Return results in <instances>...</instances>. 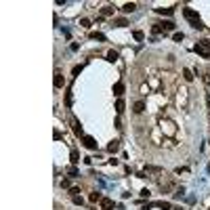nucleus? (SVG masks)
Here are the masks:
<instances>
[{
    "label": "nucleus",
    "instance_id": "obj_1",
    "mask_svg": "<svg viewBox=\"0 0 210 210\" xmlns=\"http://www.w3.org/2000/svg\"><path fill=\"white\" fill-rule=\"evenodd\" d=\"M183 15H185V19H187V21H191V25H193L195 30H202V28H204V23L200 21V15H198L193 9H183Z\"/></svg>",
    "mask_w": 210,
    "mask_h": 210
},
{
    "label": "nucleus",
    "instance_id": "obj_2",
    "mask_svg": "<svg viewBox=\"0 0 210 210\" xmlns=\"http://www.w3.org/2000/svg\"><path fill=\"white\" fill-rule=\"evenodd\" d=\"M53 84H55V88H63V84H65V78H63V74L59 72H55V78H53Z\"/></svg>",
    "mask_w": 210,
    "mask_h": 210
},
{
    "label": "nucleus",
    "instance_id": "obj_3",
    "mask_svg": "<svg viewBox=\"0 0 210 210\" xmlns=\"http://www.w3.org/2000/svg\"><path fill=\"white\" fill-rule=\"evenodd\" d=\"M82 143H84V147H88V149H97V141H95L92 137H88V134L82 137Z\"/></svg>",
    "mask_w": 210,
    "mask_h": 210
},
{
    "label": "nucleus",
    "instance_id": "obj_4",
    "mask_svg": "<svg viewBox=\"0 0 210 210\" xmlns=\"http://www.w3.org/2000/svg\"><path fill=\"white\" fill-rule=\"evenodd\" d=\"M113 95H116V97H122V95H124V84H122V82H116V84H113Z\"/></svg>",
    "mask_w": 210,
    "mask_h": 210
},
{
    "label": "nucleus",
    "instance_id": "obj_5",
    "mask_svg": "<svg viewBox=\"0 0 210 210\" xmlns=\"http://www.w3.org/2000/svg\"><path fill=\"white\" fill-rule=\"evenodd\" d=\"M118 149H120V141H118V139H113V141L107 145V151H109V153H116Z\"/></svg>",
    "mask_w": 210,
    "mask_h": 210
},
{
    "label": "nucleus",
    "instance_id": "obj_6",
    "mask_svg": "<svg viewBox=\"0 0 210 210\" xmlns=\"http://www.w3.org/2000/svg\"><path fill=\"white\" fill-rule=\"evenodd\" d=\"M101 208H103V210H111V208H113V200L103 198V200H101Z\"/></svg>",
    "mask_w": 210,
    "mask_h": 210
},
{
    "label": "nucleus",
    "instance_id": "obj_7",
    "mask_svg": "<svg viewBox=\"0 0 210 210\" xmlns=\"http://www.w3.org/2000/svg\"><path fill=\"white\" fill-rule=\"evenodd\" d=\"M69 160H72V164H78V162H80V153L76 149H72V151H69Z\"/></svg>",
    "mask_w": 210,
    "mask_h": 210
},
{
    "label": "nucleus",
    "instance_id": "obj_8",
    "mask_svg": "<svg viewBox=\"0 0 210 210\" xmlns=\"http://www.w3.org/2000/svg\"><path fill=\"white\" fill-rule=\"evenodd\" d=\"M124 107H126L124 99H118V101H116V111H118V113H122V111H124Z\"/></svg>",
    "mask_w": 210,
    "mask_h": 210
},
{
    "label": "nucleus",
    "instance_id": "obj_9",
    "mask_svg": "<svg viewBox=\"0 0 210 210\" xmlns=\"http://www.w3.org/2000/svg\"><path fill=\"white\" fill-rule=\"evenodd\" d=\"M151 32H153V34H162V32H164V25H162V23H153ZM164 34H166V32H164Z\"/></svg>",
    "mask_w": 210,
    "mask_h": 210
},
{
    "label": "nucleus",
    "instance_id": "obj_10",
    "mask_svg": "<svg viewBox=\"0 0 210 210\" xmlns=\"http://www.w3.org/2000/svg\"><path fill=\"white\" fill-rule=\"evenodd\" d=\"M134 9H137V4H134V2H126V4L122 7V11H124V13H132Z\"/></svg>",
    "mask_w": 210,
    "mask_h": 210
},
{
    "label": "nucleus",
    "instance_id": "obj_11",
    "mask_svg": "<svg viewBox=\"0 0 210 210\" xmlns=\"http://www.w3.org/2000/svg\"><path fill=\"white\" fill-rule=\"evenodd\" d=\"M143 109H145V103H143V101H137V103H134V113H141Z\"/></svg>",
    "mask_w": 210,
    "mask_h": 210
},
{
    "label": "nucleus",
    "instance_id": "obj_12",
    "mask_svg": "<svg viewBox=\"0 0 210 210\" xmlns=\"http://www.w3.org/2000/svg\"><path fill=\"white\" fill-rule=\"evenodd\" d=\"M162 25H164V32H172V30H174V23H172V21H164Z\"/></svg>",
    "mask_w": 210,
    "mask_h": 210
},
{
    "label": "nucleus",
    "instance_id": "obj_13",
    "mask_svg": "<svg viewBox=\"0 0 210 210\" xmlns=\"http://www.w3.org/2000/svg\"><path fill=\"white\" fill-rule=\"evenodd\" d=\"M101 15H103V17H109V15H113V7H103Z\"/></svg>",
    "mask_w": 210,
    "mask_h": 210
},
{
    "label": "nucleus",
    "instance_id": "obj_14",
    "mask_svg": "<svg viewBox=\"0 0 210 210\" xmlns=\"http://www.w3.org/2000/svg\"><path fill=\"white\" fill-rule=\"evenodd\" d=\"M107 61H111V63L118 61V53H116V51H109V53H107Z\"/></svg>",
    "mask_w": 210,
    "mask_h": 210
},
{
    "label": "nucleus",
    "instance_id": "obj_15",
    "mask_svg": "<svg viewBox=\"0 0 210 210\" xmlns=\"http://www.w3.org/2000/svg\"><path fill=\"white\" fill-rule=\"evenodd\" d=\"M90 38H95V40H101V42H103V40H105V34H101V32H92Z\"/></svg>",
    "mask_w": 210,
    "mask_h": 210
},
{
    "label": "nucleus",
    "instance_id": "obj_16",
    "mask_svg": "<svg viewBox=\"0 0 210 210\" xmlns=\"http://www.w3.org/2000/svg\"><path fill=\"white\" fill-rule=\"evenodd\" d=\"M183 76H185V80H187V82H191V80H193V74H191V69H183Z\"/></svg>",
    "mask_w": 210,
    "mask_h": 210
},
{
    "label": "nucleus",
    "instance_id": "obj_17",
    "mask_svg": "<svg viewBox=\"0 0 210 210\" xmlns=\"http://www.w3.org/2000/svg\"><path fill=\"white\" fill-rule=\"evenodd\" d=\"M74 132H76L78 137H84V134H82V126H80V122H74Z\"/></svg>",
    "mask_w": 210,
    "mask_h": 210
},
{
    "label": "nucleus",
    "instance_id": "obj_18",
    "mask_svg": "<svg viewBox=\"0 0 210 210\" xmlns=\"http://www.w3.org/2000/svg\"><path fill=\"white\" fill-rule=\"evenodd\" d=\"M132 36H134V40H139V42H141V40H145V34H143L141 30H137V32H134Z\"/></svg>",
    "mask_w": 210,
    "mask_h": 210
},
{
    "label": "nucleus",
    "instance_id": "obj_19",
    "mask_svg": "<svg viewBox=\"0 0 210 210\" xmlns=\"http://www.w3.org/2000/svg\"><path fill=\"white\" fill-rule=\"evenodd\" d=\"M88 200H90V202H101L103 198H101V193H97V191H95V193H90V198H88Z\"/></svg>",
    "mask_w": 210,
    "mask_h": 210
},
{
    "label": "nucleus",
    "instance_id": "obj_20",
    "mask_svg": "<svg viewBox=\"0 0 210 210\" xmlns=\"http://www.w3.org/2000/svg\"><path fill=\"white\" fill-rule=\"evenodd\" d=\"M156 13H160V15H172V9H156Z\"/></svg>",
    "mask_w": 210,
    "mask_h": 210
},
{
    "label": "nucleus",
    "instance_id": "obj_21",
    "mask_svg": "<svg viewBox=\"0 0 210 210\" xmlns=\"http://www.w3.org/2000/svg\"><path fill=\"white\" fill-rule=\"evenodd\" d=\"M113 23H116V25H120V28H124V25H128V21H126V19H122V17H120V19H116Z\"/></svg>",
    "mask_w": 210,
    "mask_h": 210
},
{
    "label": "nucleus",
    "instance_id": "obj_22",
    "mask_svg": "<svg viewBox=\"0 0 210 210\" xmlns=\"http://www.w3.org/2000/svg\"><path fill=\"white\" fill-rule=\"evenodd\" d=\"M67 174H69V177H78V170H76V166H69V168H67Z\"/></svg>",
    "mask_w": 210,
    "mask_h": 210
},
{
    "label": "nucleus",
    "instance_id": "obj_23",
    "mask_svg": "<svg viewBox=\"0 0 210 210\" xmlns=\"http://www.w3.org/2000/svg\"><path fill=\"white\" fill-rule=\"evenodd\" d=\"M80 72H82V65H74V69H72V74H74V76H78Z\"/></svg>",
    "mask_w": 210,
    "mask_h": 210
},
{
    "label": "nucleus",
    "instance_id": "obj_24",
    "mask_svg": "<svg viewBox=\"0 0 210 210\" xmlns=\"http://www.w3.org/2000/svg\"><path fill=\"white\" fill-rule=\"evenodd\" d=\"M156 206H160V208H164V210H168V208H170V204H168V202H158Z\"/></svg>",
    "mask_w": 210,
    "mask_h": 210
},
{
    "label": "nucleus",
    "instance_id": "obj_25",
    "mask_svg": "<svg viewBox=\"0 0 210 210\" xmlns=\"http://www.w3.org/2000/svg\"><path fill=\"white\" fill-rule=\"evenodd\" d=\"M80 25H82V28H90V21H88V19H80Z\"/></svg>",
    "mask_w": 210,
    "mask_h": 210
},
{
    "label": "nucleus",
    "instance_id": "obj_26",
    "mask_svg": "<svg viewBox=\"0 0 210 210\" xmlns=\"http://www.w3.org/2000/svg\"><path fill=\"white\" fill-rule=\"evenodd\" d=\"M61 187H63V189H72V187H69V181H67V179L61 181Z\"/></svg>",
    "mask_w": 210,
    "mask_h": 210
},
{
    "label": "nucleus",
    "instance_id": "obj_27",
    "mask_svg": "<svg viewBox=\"0 0 210 210\" xmlns=\"http://www.w3.org/2000/svg\"><path fill=\"white\" fill-rule=\"evenodd\" d=\"M82 202H84V200H82L80 195H74V204H78V206H82Z\"/></svg>",
    "mask_w": 210,
    "mask_h": 210
},
{
    "label": "nucleus",
    "instance_id": "obj_28",
    "mask_svg": "<svg viewBox=\"0 0 210 210\" xmlns=\"http://www.w3.org/2000/svg\"><path fill=\"white\" fill-rule=\"evenodd\" d=\"M65 103L72 105V92H67V95H65Z\"/></svg>",
    "mask_w": 210,
    "mask_h": 210
},
{
    "label": "nucleus",
    "instance_id": "obj_29",
    "mask_svg": "<svg viewBox=\"0 0 210 210\" xmlns=\"http://www.w3.org/2000/svg\"><path fill=\"white\" fill-rule=\"evenodd\" d=\"M172 38H174V40H177V42H181V40H183V34H181V32H177V34H174V36H172Z\"/></svg>",
    "mask_w": 210,
    "mask_h": 210
},
{
    "label": "nucleus",
    "instance_id": "obj_30",
    "mask_svg": "<svg viewBox=\"0 0 210 210\" xmlns=\"http://www.w3.org/2000/svg\"><path fill=\"white\" fill-rule=\"evenodd\" d=\"M53 139H55V141H59V139H61V132H59V130H55V132H53Z\"/></svg>",
    "mask_w": 210,
    "mask_h": 210
},
{
    "label": "nucleus",
    "instance_id": "obj_31",
    "mask_svg": "<svg viewBox=\"0 0 210 210\" xmlns=\"http://www.w3.org/2000/svg\"><path fill=\"white\" fill-rule=\"evenodd\" d=\"M69 193H72V195H78V193H80V189H78V187H72V189H69Z\"/></svg>",
    "mask_w": 210,
    "mask_h": 210
},
{
    "label": "nucleus",
    "instance_id": "obj_32",
    "mask_svg": "<svg viewBox=\"0 0 210 210\" xmlns=\"http://www.w3.org/2000/svg\"><path fill=\"white\" fill-rule=\"evenodd\" d=\"M141 195L143 198H149V189H141Z\"/></svg>",
    "mask_w": 210,
    "mask_h": 210
},
{
    "label": "nucleus",
    "instance_id": "obj_33",
    "mask_svg": "<svg viewBox=\"0 0 210 210\" xmlns=\"http://www.w3.org/2000/svg\"><path fill=\"white\" fill-rule=\"evenodd\" d=\"M204 78H206V82H208V86H210V74H206Z\"/></svg>",
    "mask_w": 210,
    "mask_h": 210
},
{
    "label": "nucleus",
    "instance_id": "obj_34",
    "mask_svg": "<svg viewBox=\"0 0 210 210\" xmlns=\"http://www.w3.org/2000/svg\"><path fill=\"white\" fill-rule=\"evenodd\" d=\"M174 210H183V208H174Z\"/></svg>",
    "mask_w": 210,
    "mask_h": 210
}]
</instances>
